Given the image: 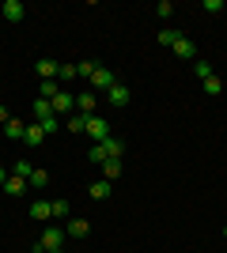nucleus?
I'll return each mask as SVG.
<instances>
[{"label": "nucleus", "instance_id": "obj_19", "mask_svg": "<svg viewBox=\"0 0 227 253\" xmlns=\"http://www.w3.org/2000/svg\"><path fill=\"white\" fill-rule=\"evenodd\" d=\"M23 132H27V125H23V121H15V117L4 125V136H8V140H23Z\"/></svg>", "mask_w": 227, "mask_h": 253}, {"label": "nucleus", "instance_id": "obj_17", "mask_svg": "<svg viewBox=\"0 0 227 253\" xmlns=\"http://www.w3.org/2000/svg\"><path fill=\"white\" fill-rule=\"evenodd\" d=\"M201 84H205V95H212V98H220V95H224V80H220L216 72L208 76V80H201Z\"/></svg>", "mask_w": 227, "mask_h": 253}, {"label": "nucleus", "instance_id": "obj_4", "mask_svg": "<svg viewBox=\"0 0 227 253\" xmlns=\"http://www.w3.org/2000/svg\"><path fill=\"white\" fill-rule=\"evenodd\" d=\"M0 15H4V19H8V23H23V15H27V8H23L19 0H4V4H0Z\"/></svg>", "mask_w": 227, "mask_h": 253}, {"label": "nucleus", "instance_id": "obj_2", "mask_svg": "<svg viewBox=\"0 0 227 253\" xmlns=\"http://www.w3.org/2000/svg\"><path fill=\"white\" fill-rule=\"evenodd\" d=\"M65 227H45L42 231V238H38V246H42L45 253H53V250H61V246H65Z\"/></svg>", "mask_w": 227, "mask_h": 253}, {"label": "nucleus", "instance_id": "obj_26", "mask_svg": "<svg viewBox=\"0 0 227 253\" xmlns=\"http://www.w3.org/2000/svg\"><path fill=\"white\" fill-rule=\"evenodd\" d=\"M155 15H159V19H171V15H174V4H171V0H159V4H155Z\"/></svg>", "mask_w": 227, "mask_h": 253}, {"label": "nucleus", "instance_id": "obj_22", "mask_svg": "<svg viewBox=\"0 0 227 253\" xmlns=\"http://www.w3.org/2000/svg\"><path fill=\"white\" fill-rule=\"evenodd\" d=\"M84 125H87V114H72V117L65 121L68 132H84Z\"/></svg>", "mask_w": 227, "mask_h": 253}, {"label": "nucleus", "instance_id": "obj_10", "mask_svg": "<svg viewBox=\"0 0 227 253\" xmlns=\"http://www.w3.org/2000/svg\"><path fill=\"white\" fill-rule=\"evenodd\" d=\"M65 234L68 238H87V234H91V223L87 219H65Z\"/></svg>", "mask_w": 227, "mask_h": 253}, {"label": "nucleus", "instance_id": "obj_24", "mask_svg": "<svg viewBox=\"0 0 227 253\" xmlns=\"http://www.w3.org/2000/svg\"><path fill=\"white\" fill-rule=\"evenodd\" d=\"M57 95H61V87H57V80H42V98H49V102H53Z\"/></svg>", "mask_w": 227, "mask_h": 253}, {"label": "nucleus", "instance_id": "obj_8", "mask_svg": "<svg viewBox=\"0 0 227 253\" xmlns=\"http://www.w3.org/2000/svg\"><path fill=\"white\" fill-rule=\"evenodd\" d=\"M31 219H38V223L53 219V201H31Z\"/></svg>", "mask_w": 227, "mask_h": 253}, {"label": "nucleus", "instance_id": "obj_14", "mask_svg": "<svg viewBox=\"0 0 227 253\" xmlns=\"http://www.w3.org/2000/svg\"><path fill=\"white\" fill-rule=\"evenodd\" d=\"M68 110H76V98L68 95V91H61V95L53 98V114L61 117V114H68Z\"/></svg>", "mask_w": 227, "mask_h": 253}, {"label": "nucleus", "instance_id": "obj_21", "mask_svg": "<svg viewBox=\"0 0 227 253\" xmlns=\"http://www.w3.org/2000/svg\"><path fill=\"white\" fill-rule=\"evenodd\" d=\"M95 68H98V61H80V64H76V76H80V80H91Z\"/></svg>", "mask_w": 227, "mask_h": 253}, {"label": "nucleus", "instance_id": "obj_15", "mask_svg": "<svg viewBox=\"0 0 227 253\" xmlns=\"http://www.w3.org/2000/svg\"><path fill=\"white\" fill-rule=\"evenodd\" d=\"M102 151H106V159H121L125 155V144L118 136H110V140H102Z\"/></svg>", "mask_w": 227, "mask_h": 253}, {"label": "nucleus", "instance_id": "obj_36", "mask_svg": "<svg viewBox=\"0 0 227 253\" xmlns=\"http://www.w3.org/2000/svg\"><path fill=\"white\" fill-rule=\"evenodd\" d=\"M53 253H61V250H53Z\"/></svg>", "mask_w": 227, "mask_h": 253}, {"label": "nucleus", "instance_id": "obj_18", "mask_svg": "<svg viewBox=\"0 0 227 253\" xmlns=\"http://www.w3.org/2000/svg\"><path fill=\"white\" fill-rule=\"evenodd\" d=\"M102 178H106V181L121 178V159H106V163H102Z\"/></svg>", "mask_w": 227, "mask_h": 253}, {"label": "nucleus", "instance_id": "obj_20", "mask_svg": "<svg viewBox=\"0 0 227 253\" xmlns=\"http://www.w3.org/2000/svg\"><path fill=\"white\" fill-rule=\"evenodd\" d=\"M27 185H31V189H45V185H49V174H45V170H34L31 178H27Z\"/></svg>", "mask_w": 227, "mask_h": 253}, {"label": "nucleus", "instance_id": "obj_33", "mask_svg": "<svg viewBox=\"0 0 227 253\" xmlns=\"http://www.w3.org/2000/svg\"><path fill=\"white\" fill-rule=\"evenodd\" d=\"M11 121V114H8V106H0V125H8Z\"/></svg>", "mask_w": 227, "mask_h": 253}, {"label": "nucleus", "instance_id": "obj_32", "mask_svg": "<svg viewBox=\"0 0 227 253\" xmlns=\"http://www.w3.org/2000/svg\"><path fill=\"white\" fill-rule=\"evenodd\" d=\"M205 11H212V15H216V11H224V0H205Z\"/></svg>", "mask_w": 227, "mask_h": 253}, {"label": "nucleus", "instance_id": "obj_13", "mask_svg": "<svg viewBox=\"0 0 227 253\" xmlns=\"http://www.w3.org/2000/svg\"><path fill=\"white\" fill-rule=\"evenodd\" d=\"M0 189L8 193V197H19V193H27V178H15V174H8V181H4Z\"/></svg>", "mask_w": 227, "mask_h": 253}, {"label": "nucleus", "instance_id": "obj_11", "mask_svg": "<svg viewBox=\"0 0 227 253\" xmlns=\"http://www.w3.org/2000/svg\"><path fill=\"white\" fill-rule=\"evenodd\" d=\"M171 49L178 53V57H182V61H197V45L189 42V38H185V34H182V38H178V42L171 45Z\"/></svg>", "mask_w": 227, "mask_h": 253}, {"label": "nucleus", "instance_id": "obj_27", "mask_svg": "<svg viewBox=\"0 0 227 253\" xmlns=\"http://www.w3.org/2000/svg\"><path fill=\"white\" fill-rule=\"evenodd\" d=\"M38 125H42V128H45V136H49V132H57V128H61V117H57V114H49L45 121H38Z\"/></svg>", "mask_w": 227, "mask_h": 253}, {"label": "nucleus", "instance_id": "obj_16", "mask_svg": "<svg viewBox=\"0 0 227 253\" xmlns=\"http://www.w3.org/2000/svg\"><path fill=\"white\" fill-rule=\"evenodd\" d=\"M31 110H34V121H45V117L53 114V102H49V98H42V95H38V102H34Z\"/></svg>", "mask_w": 227, "mask_h": 253}, {"label": "nucleus", "instance_id": "obj_25", "mask_svg": "<svg viewBox=\"0 0 227 253\" xmlns=\"http://www.w3.org/2000/svg\"><path fill=\"white\" fill-rule=\"evenodd\" d=\"M193 76L197 80H208V76H212V64L208 61H193Z\"/></svg>", "mask_w": 227, "mask_h": 253}, {"label": "nucleus", "instance_id": "obj_5", "mask_svg": "<svg viewBox=\"0 0 227 253\" xmlns=\"http://www.w3.org/2000/svg\"><path fill=\"white\" fill-rule=\"evenodd\" d=\"M34 72H38V80H57L61 64H57V61H49V57H38V61H34Z\"/></svg>", "mask_w": 227, "mask_h": 253}, {"label": "nucleus", "instance_id": "obj_28", "mask_svg": "<svg viewBox=\"0 0 227 253\" xmlns=\"http://www.w3.org/2000/svg\"><path fill=\"white\" fill-rule=\"evenodd\" d=\"M53 219H72L68 215V201H53Z\"/></svg>", "mask_w": 227, "mask_h": 253}, {"label": "nucleus", "instance_id": "obj_12", "mask_svg": "<svg viewBox=\"0 0 227 253\" xmlns=\"http://www.w3.org/2000/svg\"><path fill=\"white\" fill-rule=\"evenodd\" d=\"M95 106H98V98H95V91H84V95H76V110H80V114H95Z\"/></svg>", "mask_w": 227, "mask_h": 253}, {"label": "nucleus", "instance_id": "obj_3", "mask_svg": "<svg viewBox=\"0 0 227 253\" xmlns=\"http://www.w3.org/2000/svg\"><path fill=\"white\" fill-rule=\"evenodd\" d=\"M114 84H118V80H114V72H110L106 64H98L95 76H91V87H95V91H110Z\"/></svg>", "mask_w": 227, "mask_h": 253}, {"label": "nucleus", "instance_id": "obj_30", "mask_svg": "<svg viewBox=\"0 0 227 253\" xmlns=\"http://www.w3.org/2000/svg\"><path fill=\"white\" fill-rule=\"evenodd\" d=\"M178 38H182L178 31H159V45H174Z\"/></svg>", "mask_w": 227, "mask_h": 253}, {"label": "nucleus", "instance_id": "obj_35", "mask_svg": "<svg viewBox=\"0 0 227 253\" xmlns=\"http://www.w3.org/2000/svg\"><path fill=\"white\" fill-rule=\"evenodd\" d=\"M224 238H227V227H224Z\"/></svg>", "mask_w": 227, "mask_h": 253}, {"label": "nucleus", "instance_id": "obj_29", "mask_svg": "<svg viewBox=\"0 0 227 253\" xmlns=\"http://www.w3.org/2000/svg\"><path fill=\"white\" fill-rule=\"evenodd\" d=\"M87 163H106V151H102V144H95V148L87 151Z\"/></svg>", "mask_w": 227, "mask_h": 253}, {"label": "nucleus", "instance_id": "obj_31", "mask_svg": "<svg viewBox=\"0 0 227 253\" xmlns=\"http://www.w3.org/2000/svg\"><path fill=\"white\" fill-rule=\"evenodd\" d=\"M57 80H76V64H61V72H57Z\"/></svg>", "mask_w": 227, "mask_h": 253}, {"label": "nucleus", "instance_id": "obj_1", "mask_svg": "<svg viewBox=\"0 0 227 253\" xmlns=\"http://www.w3.org/2000/svg\"><path fill=\"white\" fill-rule=\"evenodd\" d=\"M84 136H91L95 144L110 140V121H106V117H98V114H91V117H87V125H84Z\"/></svg>", "mask_w": 227, "mask_h": 253}, {"label": "nucleus", "instance_id": "obj_34", "mask_svg": "<svg viewBox=\"0 0 227 253\" xmlns=\"http://www.w3.org/2000/svg\"><path fill=\"white\" fill-rule=\"evenodd\" d=\"M4 181H8V174H4V170H0V185H4Z\"/></svg>", "mask_w": 227, "mask_h": 253}, {"label": "nucleus", "instance_id": "obj_9", "mask_svg": "<svg viewBox=\"0 0 227 253\" xmlns=\"http://www.w3.org/2000/svg\"><path fill=\"white\" fill-rule=\"evenodd\" d=\"M110 189H114V181L98 178V181H91V185H87V197H91V201H106V197H110Z\"/></svg>", "mask_w": 227, "mask_h": 253}, {"label": "nucleus", "instance_id": "obj_23", "mask_svg": "<svg viewBox=\"0 0 227 253\" xmlns=\"http://www.w3.org/2000/svg\"><path fill=\"white\" fill-rule=\"evenodd\" d=\"M11 174H15V178H31V174H34V167L27 163V159H19V163H11Z\"/></svg>", "mask_w": 227, "mask_h": 253}, {"label": "nucleus", "instance_id": "obj_7", "mask_svg": "<svg viewBox=\"0 0 227 253\" xmlns=\"http://www.w3.org/2000/svg\"><path fill=\"white\" fill-rule=\"evenodd\" d=\"M106 98H110L114 106H129V102H133V91H129L125 84H114V87L106 91Z\"/></svg>", "mask_w": 227, "mask_h": 253}, {"label": "nucleus", "instance_id": "obj_6", "mask_svg": "<svg viewBox=\"0 0 227 253\" xmlns=\"http://www.w3.org/2000/svg\"><path fill=\"white\" fill-rule=\"evenodd\" d=\"M42 140H45V128L38 125V121H31L27 132H23V144H27V148H42Z\"/></svg>", "mask_w": 227, "mask_h": 253}]
</instances>
